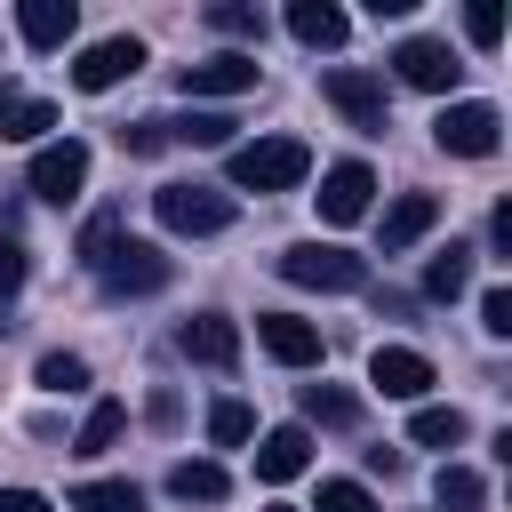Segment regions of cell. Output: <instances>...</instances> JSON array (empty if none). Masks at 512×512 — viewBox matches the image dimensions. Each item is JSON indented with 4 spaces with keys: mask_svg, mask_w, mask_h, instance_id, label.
Wrapping results in <instances>:
<instances>
[{
    "mask_svg": "<svg viewBox=\"0 0 512 512\" xmlns=\"http://www.w3.org/2000/svg\"><path fill=\"white\" fill-rule=\"evenodd\" d=\"M40 128H56V104H48V96H24V88L0 80V144H32Z\"/></svg>",
    "mask_w": 512,
    "mask_h": 512,
    "instance_id": "cell-17",
    "label": "cell"
},
{
    "mask_svg": "<svg viewBox=\"0 0 512 512\" xmlns=\"http://www.w3.org/2000/svg\"><path fill=\"white\" fill-rule=\"evenodd\" d=\"M248 88H256V48H224V56L184 64V96H248Z\"/></svg>",
    "mask_w": 512,
    "mask_h": 512,
    "instance_id": "cell-11",
    "label": "cell"
},
{
    "mask_svg": "<svg viewBox=\"0 0 512 512\" xmlns=\"http://www.w3.org/2000/svg\"><path fill=\"white\" fill-rule=\"evenodd\" d=\"M432 144L456 152V160H488V152L504 144V112L480 104V96H464V104H448V112L432 120Z\"/></svg>",
    "mask_w": 512,
    "mask_h": 512,
    "instance_id": "cell-5",
    "label": "cell"
},
{
    "mask_svg": "<svg viewBox=\"0 0 512 512\" xmlns=\"http://www.w3.org/2000/svg\"><path fill=\"white\" fill-rule=\"evenodd\" d=\"M280 280H296V288H320V296H352V288H368V264H360L352 248L296 240V248H280Z\"/></svg>",
    "mask_w": 512,
    "mask_h": 512,
    "instance_id": "cell-2",
    "label": "cell"
},
{
    "mask_svg": "<svg viewBox=\"0 0 512 512\" xmlns=\"http://www.w3.org/2000/svg\"><path fill=\"white\" fill-rule=\"evenodd\" d=\"M176 352L200 360V368H232V360H240V328H232L224 312H192V320L176 328Z\"/></svg>",
    "mask_w": 512,
    "mask_h": 512,
    "instance_id": "cell-12",
    "label": "cell"
},
{
    "mask_svg": "<svg viewBox=\"0 0 512 512\" xmlns=\"http://www.w3.org/2000/svg\"><path fill=\"white\" fill-rule=\"evenodd\" d=\"M320 224H360L368 216V200H376V176H368V160H336L328 176H320Z\"/></svg>",
    "mask_w": 512,
    "mask_h": 512,
    "instance_id": "cell-8",
    "label": "cell"
},
{
    "mask_svg": "<svg viewBox=\"0 0 512 512\" xmlns=\"http://www.w3.org/2000/svg\"><path fill=\"white\" fill-rule=\"evenodd\" d=\"M32 376H40L48 392H80V384H88V360H80V352H48Z\"/></svg>",
    "mask_w": 512,
    "mask_h": 512,
    "instance_id": "cell-30",
    "label": "cell"
},
{
    "mask_svg": "<svg viewBox=\"0 0 512 512\" xmlns=\"http://www.w3.org/2000/svg\"><path fill=\"white\" fill-rule=\"evenodd\" d=\"M120 424H128V408H120V400H96V408L80 416V432H72V456H104V448L120 440Z\"/></svg>",
    "mask_w": 512,
    "mask_h": 512,
    "instance_id": "cell-21",
    "label": "cell"
},
{
    "mask_svg": "<svg viewBox=\"0 0 512 512\" xmlns=\"http://www.w3.org/2000/svg\"><path fill=\"white\" fill-rule=\"evenodd\" d=\"M296 472H312V432L304 424H280V432H264L256 440V480H296Z\"/></svg>",
    "mask_w": 512,
    "mask_h": 512,
    "instance_id": "cell-15",
    "label": "cell"
},
{
    "mask_svg": "<svg viewBox=\"0 0 512 512\" xmlns=\"http://www.w3.org/2000/svg\"><path fill=\"white\" fill-rule=\"evenodd\" d=\"M464 288H472V248L448 240V248L424 264V296H464Z\"/></svg>",
    "mask_w": 512,
    "mask_h": 512,
    "instance_id": "cell-24",
    "label": "cell"
},
{
    "mask_svg": "<svg viewBox=\"0 0 512 512\" xmlns=\"http://www.w3.org/2000/svg\"><path fill=\"white\" fill-rule=\"evenodd\" d=\"M80 184H88V144H80V136H56V144H40V152H32V200L72 208V200H80Z\"/></svg>",
    "mask_w": 512,
    "mask_h": 512,
    "instance_id": "cell-6",
    "label": "cell"
},
{
    "mask_svg": "<svg viewBox=\"0 0 512 512\" xmlns=\"http://www.w3.org/2000/svg\"><path fill=\"white\" fill-rule=\"evenodd\" d=\"M96 280H104V296H152V288H168V256L152 240H112Z\"/></svg>",
    "mask_w": 512,
    "mask_h": 512,
    "instance_id": "cell-7",
    "label": "cell"
},
{
    "mask_svg": "<svg viewBox=\"0 0 512 512\" xmlns=\"http://www.w3.org/2000/svg\"><path fill=\"white\" fill-rule=\"evenodd\" d=\"M208 24H216V32H232V40H264V8H248V0H216V8H208Z\"/></svg>",
    "mask_w": 512,
    "mask_h": 512,
    "instance_id": "cell-28",
    "label": "cell"
},
{
    "mask_svg": "<svg viewBox=\"0 0 512 512\" xmlns=\"http://www.w3.org/2000/svg\"><path fill=\"white\" fill-rule=\"evenodd\" d=\"M120 144L136 152V160H152V152H168V120L152 112V120H136V128H120Z\"/></svg>",
    "mask_w": 512,
    "mask_h": 512,
    "instance_id": "cell-34",
    "label": "cell"
},
{
    "mask_svg": "<svg viewBox=\"0 0 512 512\" xmlns=\"http://www.w3.org/2000/svg\"><path fill=\"white\" fill-rule=\"evenodd\" d=\"M224 488H232V480H224V464H208V456H200V464L184 456V464L168 472V496H176V504H224Z\"/></svg>",
    "mask_w": 512,
    "mask_h": 512,
    "instance_id": "cell-20",
    "label": "cell"
},
{
    "mask_svg": "<svg viewBox=\"0 0 512 512\" xmlns=\"http://www.w3.org/2000/svg\"><path fill=\"white\" fill-rule=\"evenodd\" d=\"M480 328L488 336H512V288H488L480 296Z\"/></svg>",
    "mask_w": 512,
    "mask_h": 512,
    "instance_id": "cell-35",
    "label": "cell"
},
{
    "mask_svg": "<svg viewBox=\"0 0 512 512\" xmlns=\"http://www.w3.org/2000/svg\"><path fill=\"white\" fill-rule=\"evenodd\" d=\"M464 432H472L464 408H416V416H408V440H416V448H464Z\"/></svg>",
    "mask_w": 512,
    "mask_h": 512,
    "instance_id": "cell-22",
    "label": "cell"
},
{
    "mask_svg": "<svg viewBox=\"0 0 512 512\" xmlns=\"http://www.w3.org/2000/svg\"><path fill=\"white\" fill-rule=\"evenodd\" d=\"M248 432H256V416H248L240 400H216V408H208V440H216V448H240Z\"/></svg>",
    "mask_w": 512,
    "mask_h": 512,
    "instance_id": "cell-29",
    "label": "cell"
},
{
    "mask_svg": "<svg viewBox=\"0 0 512 512\" xmlns=\"http://www.w3.org/2000/svg\"><path fill=\"white\" fill-rule=\"evenodd\" d=\"M0 512H48L40 488H0Z\"/></svg>",
    "mask_w": 512,
    "mask_h": 512,
    "instance_id": "cell-37",
    "label": "cell"
},
{
    "mask_svg": "<svg viewBox=\"0 0 512 512\" xmlns=\"http://www.w3.org/2000/svg\"><path fill=\"white\" fill-rule=\"evenodd\" d=\"M392 72H400V80H408V88H432V96H440V88H456V80H464V64H456V48H448V40H424V32H416V40H400V48H392Z\"/></svg>",
    "mask_w": 512,
    "mask_h": 512,
    "instance_id": "cell-10",
    "label": "cell"
},
{
    "mask_svg": "<svg viewBox=\"0 0 512 512\" xmlns=\"http://www.w3.org/2000/svg\"><path fill=\"white\" fill-rule=\"evenodd\" d=\"M16 288H24V248L0 240V296H16Z\"/></svg>",
    "mask_w": 512,
    "mask_h": 512,
    "instance_id": "cell-36",
    "label": "cell"
},
{
    "mask_svg": "<svg viewBox=\"0 0 512 512\" xmlns=\"http://www.w3.org/2000/svg\"><path fill=\"white\" fill-rule=\"evenodd\" d=\"M368 384H376L384 400H424V384H432V360H424V352H408V344H376V360H368Z\"/></svg>",
    "mask_w": 512,
    "mask_h": 512,
    "instance_id": "cell-14",
    "label": "cell"
},
{
    "mask_svg": "<svg viewBox=\"0 0 512 512\" xmlns=\"http://www.w3.org/2000/svg\"><path fill=\"white\" fill-rule=\"evenodd\" d=\"M112 240H120V208H104V216H88V232H80V264H88V272H96V264H104V248H112Z\"/></svg>",
    "mask_w": 512,
    "mask_h": 512,
    "instance_id": "cell-31",
    "label": "cell"
},
{
    "mask_svg": "<svg viewBox=\"0 0 512 512\" xmlns=\"http://www.w3.org/2000/svg\"><path fill=\"white\" fill-rule=\"evenodd\" d=\"M144 64V40L136 32H112V40H96L80 64H72V88H88V96H104V88H120L128 72Z\"/></svg>",
    "mask_w": 512,
    "mask_h": 512,
    "instance_id": "cell-9",
    "label": "cell"
},
{
    "mask_svg": "<svg viewBox=\"0 0 512 512\" xmlns=\"http://www.w3.org/2000/svg\"><path fill=\"white\" fill-rule=\"evenodd\" d=\"M232 112H184V120H168V144H232Z\"/></svg>",
    "mask_w": 512,
    "mask_h": 512,
    "instance_id": "cell-27",
    "label": "cell"
},
{
    "mask_svg": "<svg viewBox=\"0 0 512 512\" xmlns=\"http://www.w3.org/2000/svg\"><path fill=\"white\" fill-rule=\"evenodd\" d=\"M256 344H264L280 368H312V360H320V328L296 320V312H256Z\"/></svg>",
    "mask_w": 512,
    "mask_h": 512,
    "instance_id": "cell-13",
    "label": "cell"
},
{
    "mask_svg": "<svg viewBox=\"0 0 512 512\" xmlns=\"http://www.w3.org/2000/svg\"><path fill=\"white\" fill-rule=\"evenodd\" d=\"M304 416H312V424H336V432H352V424H360V400H352L344 384H304Z\"/></svg>",
    "mask_w": 512,
    "mask_h": 512,
    "instance_id": "cell-25",
    "label": "cell"
},
{
    "mask_svg": "<svg viewBox=\"0 0 512 512\" xmlns=\"http://www.w3.org/2000/svg\"><path fill=\"white\" fill-rule=\"evenodd\" d=\"M288 32H296L304 48H344L352 16H344L336 0H296V8H288Z\"/></svg>",
    "mask_w": 512,
    "mask_h": 512,
    "instance_id": "cell-19",
    "label": "cell"
},
{
    "mask_svg": "<svg viewBox=\"0 0 512 512\" xmlns=\"http://www.w3.org/2000/svg\"><path fill=\"white\" fill-rule=\"evenodd\" d=\"M152 216H160L168 232L208 240V232L232 224V192H216V184H160V192H152Z\"/></svg>",
    "mask_w": 512,
    "mask_h": 512,
    "instance_id": "cell-4",
    "label": "cell"
},
{
    "mask_svg": "<svg viewBox=\"0 0 512 512\" xmlns=\"http://www.w3.org/2000/svg\"><path fill=\"white\" fill-rule=\"evenodd\" d=\"M480 496H488V480L472 464H440V480H432V504L440 512H480Z\"/></svg>",
    "mask_w": 512,
    "mask_h": 512,
    "instance_id": "cell-23",
    "label": "cell"
},
{
    "mask_svg": "<svg viewBox=\"0 0 512 512\" xmlns=\"http://www.w3.org/2000/svg\"><path fill=\"white\" fill-rule=\"evenodd\" d=\"M432 224H440V200H432V192H400V200L384 208V256L416 248V240H424Z\"/></svg>",
    "mask_w": 512,
    "mask_h": 512,
    "instance_id": "cell-16",
    "label": "cell"
},
{
    "mask_svg": "<svg viewBox=\"0 0 512 512\" xmlns=\"http://www.w3.org/2000/svg\"><path fill=\"white\" fill-rule=\"evenodd\" d=\"M72 512H144V496H136V480H80Z\"/></svg>",
    "mask_w": 512,
    "mask_h": 512,
    "instance_id": "cell-26",
    "label": "cell"
},
{
    "mask_svg": "<svg viewBox=\"0 0 512 512\" xmlns=\"http://www.w3.org/2000/svg\"><path fill=\"white\" fill-rule=\"evenodd\" d=\"M320 96H328V104H336L360 136H384V128H392L384 80H376V72H360V64H328V72H320Z\"/></svg>",
    "mask_w": 512,
    "mask_h": 512,
    "instance_id": "cell-3",
    "label": "cell"
},
{
    "mask_svg": "<svg viewBox=\"0 0 512 512\" xmlns=\"http://www.w3.org/2000/svg\"><path fill=\"white\" fill-rule=\"evenodd\" d=\"M320 512H376V496L360 480H320Z\"/></svg>",
    "mask_w": 512,
    "mask_h": 512,
    "instance_id": "cell-33",
    "label": "cell"
},
{
    "mask_svg": "<svg viewBox=\"0 0 512 512\" xmlns=\"http://www.w3.org/2000/svg\"><path fill=\"white\" fill-rule=\"evenodd\" d=\"M72 0H24L16 8V32H24V48H64L72 40Z\"/></svg>",
    "mask_w": 512,
    "mask_h": 512,
    "instance_id": "cell-18",
    "label": "cell"
},
{
    "mask_svg": "<svg viewBox=\"0 0 512 512\" xmlns=\"http://www.w3.org/2000/svg\"><path fill=\"white\" fill-rule=\"evenodd\" d=\"M312 176V152L296 136H256V144H232V184L240 192H296Z\"/></svg>",
    "mask_w": 512,
    "mask_h": 512,
    "instance_id": "cell-1",
    "label": "cell"
},
{
    "mask_svg": "<svg viewBox=\"0 0 512 512\" xmlns=\"http://www.w3.org/2000/svg\"><path fill=\"white\" fill-rule=\"evenodd\" d=\"M272 512H288V504H272Z\"/></svg>",
    "mask_w": 512,
    "mask_h": 512,
    "instance_id": "cell-38",
    "label": "cell"
},
{
    "mask_svg": "<svg viewBox=\"0 0 512 512\" xmlns=\"http://www.w3.org/2000/svg\"><path fill=\"white\" fill-rule=\"evenodd\" d=\"M464 32H472V48H496V40H504V8H496V0H472V8H464Z\"/></svg>",
    "mask_w": 512,
    "mask_h": 512,
    "instance_id": "cell-32",
    "label": "cell"
}]
</instances>
